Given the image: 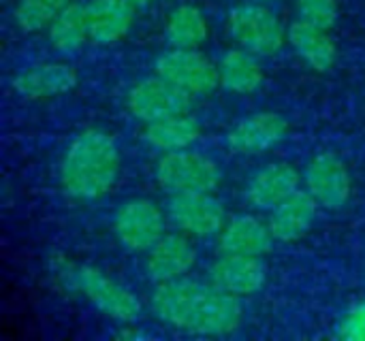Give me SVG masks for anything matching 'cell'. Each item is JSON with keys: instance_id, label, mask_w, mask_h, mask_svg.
Masks as SVG:
<instances>
[{"instance_id": "1", "label": "cell", "mask_w": 365, "mask_h": 341, "mask_svg": "<svg viewBox=\"0 0 365 341\" xmlns=\"http://www.w3.org/2000/svg\"><path fill=\"white\" fill-rule=\"evenodd\" d=\"M150 308L160 322L197 335H229L242 325L240 297L188 278L156 284Z\"/></svg>"}, {"instance_id": "2", "label": "cell", "mask_w": 365, "mask_h": 341, "mask_svg": "<svg viewBox=\"0 0 365 341\" xmlns=\"http://www.w3.org/2000/svg\"><path fill=\"white\" fill-rule=\"evenodd\" d=\"M120 149L113 137L88 128L73 139L60 162V184L73 199L90 201L107 194L120 177Z\"/></svg>"}, {"instance_id": "3", "label": "cell", "mask_w": 365, "mask_h": 341, "mask_svg": "<svg viewBox=\"0 0 365 341\" xmlns=\"http://www.w3.org/2000/svg\"><path fill=\"white\" fill-rule=\"evenodd\" d=\"M227 30L237 47L259 58L278 53L287 43V28L280 17L257 0L237 4L229 11Z\"/></svg>"}, {"instance_id": "4", "label": "cell", "mask_w": 365, "mask_h": 341, "mask_svg": "<svg viewBox=\"0 0 365 341\" xmlns=\"http://www.w3.org/2000/svg\"><path fill=\"white\" fill-rule=\"evenodd\" d=\"M66 276L71 284L81 293L101 314L118 322H137L141 318L139 299L120 282L92 265H68Z\"/></svg>"}, {"instance_id": "5", "label": "cell", "mask_w": 365, "mask_h": 341, "mask_svg": "<svg viewBox=\"0 0 365 341\" xmlns=\"http://www.w3.org/2000/svg\"><path fill=\"white\" fill-rule=\"evenodd\" d=\"M156 184L167 194L180 192H214L220 186L218 164L197 152H165L156 162Z\"/></svg>"}, {"instance_id": "6", "label": "cell", "mask_w": 365, "mask_h": 341, "mask_svg": "<svg viewBox=\"0 0 365 341\" xmlns=\"http://www.w3.org/2000/svg\"><path fill=\"white\" fill-rule=\"evenodd\" d=\"M165 214L169 222L188 237L220 235L227 224V211L212 192H180L169 194Z\"/></svg>"}, {"instance_id": "7", "label": "cell", "mask_w": 365, "mask_h": 341, "mask_svg": "<svg viewBox=\"0 0 365 341\" xmlns=\"http://www.w3.org/2000/svg\"><path fill=\"white\" fill-rule=\"evenodd\" d=\"M156 75L175 83L184 92L192 96L212 94L220 85L218 64H214L199 49H175L171 47L163 56H158L154 64Z\"/></svg>"}, {"instance_id": "8", "label": "cell", "mask_w": 365, "mask_h": 341, "mask_svg": "<svg viewBox=\"0 0 365 341\" xmlns=\"http://www.w3.org/2000/svg\"><path fill=\"white\" fill-rule=\"evenodd\" d=\"M167 214L148 199L126 201L113 216L115 239L130 252H150L154 243L167 233Z\"/></svg>"}, {"instance_id": "9", "label": "cell", "mask_w": 365, "mask_h": 341, "mask_svg": "<svg viewBox=\"0 0 365 341\" xmlns=\"http://www.w3.org/2000/svg\"><path fill=\"white\" fill-rule=\"evenodd\" d=\"M128 111L141 122H156L171 115H182L190 111L192 94L184 92L175 83L160 75L145 77L137 81L126 96Z\"/></svg>"}, {"instance_id": "10", "label": "cell", "mask_w": 365, "mask_h": 341, "mask_svg": "<svg viewBox=\"0 0 365 341\" xmlns=\"http://www.w3.org/2000/svg\"><path fill=\"white\" fill-rule=\"evenodd\" d=\"M306 188L321 207L342 209L353 192V179L346 162L336 154H319L306 167Z\"/></svg>"}, {"instance_id": "11", "label": "cell", "mask_w": 365, "mask_h": 341, "mask_svg": "<svg viewBox=\"0 0 365 341\" xmlns=\"http://www.w3.org/2000/svg\"><path fill=\"white\" fill-rule=\"evenodd\" d=\"M197 263V250L186 233H165L145 258V273L154 284L186 278Z\"/></svg>"}, {"instance_id": "12", "label": "cell", "mask_w": 365, "mask_h": 341, "mask_svg": "<svg viewBox=\"0 0 365 341\" xmlns=\"http://www.w3.org/2000/svg\"><path fill=\"white\" fill-rule=\"evenodd\" d=\"M289 132V122L274 111H259L240 120L227 135V145L237 154H261L278 145Z\"/></svg>"}, {"instance_id": "13", "label": "cell", "mask_w": 365, "mask_h": 341, "mask_svg": "<svg viewBox=\"0 0 365 341\" xmlns=\"http://www.w3.org/2000/svg\"><path fill=\"white\" fill-rule=\"evenodd\" d=\"M210 280L214 286L233 297H250L265 286L267 267L261 256L225 254L212 265Z\"/></svg>"}, {"instance_id": "14", "label": "cell", "mask_w": 365, "mask_h": 341, "mask_svg": "<svg viewBox=\"0 0 365 341\" xmlns=\"http://www.w3.org/2000/svg\"><path fill=\"white\" fill-rule=\"evenodd\" d=\"M77 70L71 64L45 62L19 73L13 79V90L28 100H45L71 92L77 85Z\"/></svg>"}, {"instance_id": "15", "label": "cell", "mask_w": 365, "mask_h": 341, "mask_svg": "<svg viewBox=\"0 0 365 341\" xmlns=\"http://www.w3.org/2000/svg\"><path fill=\"white\" fill-rule=\"evenodd\" d=\"M299 171L289 162H272L263 167L248 184V203L257 209L272 211L284 199L299 190Z\"/></svg>"}, {"instance_id": "16", "label": "cell", "mask_w": 365, "mask_h": 341, "mask_svg": "<svg viewBox=\"0 0 365 341\" xmlns=\"http://www.w3.org/2000/svg\"><path fill=\"white\" fill-rule=\"evenodd\" d=\"M319 211L317 199L308 190H297L269 211V231L276 241L291 243L302 239L314 224Z\"/></svg>"}, {"instance_id": "17", "label": "cell", "mask_w": 365, "mask_h": 341, "mask_svg": "<svg viewBox=\"0 0 365 341\" xmlns=\"http://www.w3.org/2000/svg\"><path fill=\"white\" fill-rule=\"evenodd\" d=\"M287 43L293 51L317 73H327L338 60V45L329 30L312 26L304 19H295L287 28Z\"/></svg>"}, {"instance_id": "18", "label": "cell", "mask_w": 365, "mask_h": 341, "mask_svg": "<svg viewBox=\"0 0 365 341\" xmlns=\"http://www.w3.org/2000/svg\"><path fill=\"white\" fill-rule=\"evenodd\" d=\"M135 9L130 0H90L86 4L90 41L98 45L122 41L133 28Z\"/></svg>"}, {"instance_id": "19", "label": "cell", "mask_w": 365, "mask_h": 341, "mask_svg": "<svg viewBox=\"0 0 365 341\" xmlns=\"http://www.w3.org/2000/svg\"><path fill=\"white\" fill-rule=\"evenodd\" d=\"M272 241L274 235L269 231V224L250 214H242L227 220L218 237V248L222 254L263 256L269 252Z\"/></svg>"}, {"instance_id": "20", "label": "cell", "mask_w": 365, "mask_h": 341, "mask_svg": "<svg viewBox=\"0 0 365 341\" xmlns=\"http://www.w3.org/2000/svg\"><path fill=\"white\" fill-rule=\"evenodd\" d=\"M199 137H201V126L188 113L148 122L143 128V141L160 152L188 149Z\"/></svg>"}, {"instance_id": "21", "label": "cell", "mask_w": 365, "mask_h": 341, "mask_svg": "<svg viewBox=\"0 0 365 341\" xmlns=\"http://www.w3.org/2000/svg\"><path fill=\"white\" fill-rule=\"evenodd\" d=\"M218 73L220 85L233 94H252L263 83V68L259 64V56L242 47L229 49L220 58Z\"/></svg>"}, {"instance_id": "22", "label": "cell", "mask_w": 365, "mask_h": 341, "mask_svg": "<svg viewBox=\"0 0 365 341\" xmlns=\"http://www.w3.org/2000/svg\"><path fill=\"white\" fill-rule=\"evenodd\" d=\"M210 34L203 11L190 2L171 9L165 21V38L175 49H199Z\"/></svg>"}, {"instance_id": "23", "label": "cell", "mask_w": 365, "mask_h": 341, "mask_svg": "<svg viewBox=\"0 0 365 341\" xmlns=\"http://www.w3.org/2000/svg\"><path fill=\"white\" fill-rule=\"evenodd\" d=\"M49 43L56 51L71 56L83 47V43L90 38L88 30V15L86 4L73 0L47 28Z\"/></svg>"}, {"instance_id": "24", "label": "cell", "mask_w": 365, "mask_h": 341, "mask_svg": "<svg viewBox=\"0 0 365 341\" xmlns=\"http://www.w3.org/2000/svg\"><path fill=\"white\" fill-rule=\"evenodd\" d=\"M71 2L73 0H19L13 17L24 32H38L43 28H49V23Z\"/></svg>"}, {"instance_id": "25", "label": "cell", "mask_w": 365, "mask_h": 341, "mask_svg": "<svg viewBox=\"0 0 365 341\" xmlns=\"http://www.w3.org/2000/svg\"><path fill=\"white\" fill-rule=\"evenodd\" d=\"M297 13L299 19L331 30L338 23L340 17V6L338 0H297Z\"/></svg>"}, {"instance_id": "26", "label": "cell", "mask_w": 365, "mask_h": 341, "mask_svg": "<svg viewBox=\"0 0 365 341\" xmlns=\"http://www.w3.org/2000/svg\"><path fill=\"white\" fill-rule=\"evenodd\" d=\"M336 337L346 341H365V299L353 303L336 325Z\"/></svg>"}, {"instance_id": "27", "label": "cell", "mask_w": 365, "mask_h": 341, "mask_svg": "<svg viewBox=\"0 0 365 341\" xmlns=\"http://www.w3.org/2000/svg\"><path fill=\"white\" fill-rule=\"evenodd\" d=\"M133 4H137V6H141V4H148V2H152V0H130Z\"/></svg>"}, {"instance_id": "28", "label": "cell", "mask_w": 365, "mask_h": 341, "mask_svg": "<svg viewBox=\"0 0 365 341\" xmlns=\"http://www.w3.org/2000/svg\"><path fill=\"white\" fill-rule=\"evenodd\" d=\"M257 2H278V0H257Z\"/></svg>"}]
</instances>
